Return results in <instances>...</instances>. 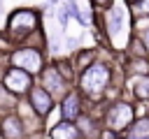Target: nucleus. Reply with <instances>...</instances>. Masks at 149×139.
Wrapping results in <instances>:
<instances>
[{"mask_svg": "<svg viewBox=\"0 0 149 139\" xmlns=\"http://www.w3.org/2000/svg\"><path fill=\"white\" fill-rule=\"evenodd\" d=\"M74 88L84 95L88 109H100L109 97V90H119V83L114 81V72H112V65L107 60H95L91 63L88 67H84L79 74H77V81H74Z\"/></svg>", "mask_w": 149, "mask_h": 139, "instance_id": "nucleus-1", "label": "nucleus"}, {"mask_svg": "<svg viewBox=\"0 0 149 139\" xmlns=\"http://www.w3.org/2000/svg\"><path fill=\"white\" fill-rule=\"evenodd\" d=\"M98 12V9H95ZM100 19H102V30H105V39L109 44L112 51H123L130 46L133 42V9L126 0H114L107 9H100Z\"/></svg>", "mask_w": 149, "mask_h": 139, "instance_id": "nucleus-2", "label": "nucleus"}, {"mask_svg": "<svg viewBox=\"0 0 149 139\" xmlns=\"http://www.w3.org/2000/svg\"><path fill=\"white\" fill-rule=\"evenodd\" d=\"M44 35L40 28V12L33 7H19L7 16L5 23V39L12 46H21V44H30L33 37Z\"/></svg>", "mask_w": 149, "mask_h": 139, "instance_id": "nucleus-3", "label": "nucleus"}, {"mask_svg": "<svg viewBox=\"0 0 149 139\" xmlns=\"http://www.w3.org/2000/svg\"><path fill=\"white\" fill-rule=\"evenodd\" d=\"M100 118H102L105 132H109V134H126L128 127L135 123L137 111H135V104L130 100L114 97V100H107L100 107Z\"/></svg>", "mask_w": 149, "mask_h": 139, "instance_id": "nucleus-4", "label": "nucleus"}, {"mask_svg": "<svg viewBox=\"0 0 149 139\" xmlns=\"http://www.w3.org/2000/svg\"><path fill=\"white\" fill-rule=\"evenodd\" d=\"M7 63L12 67H19V70H26L28 74H42V70L47 67L44 65V49L42 46H35V44H21V46H14L9 53H7Z\"/></svg>", "mask_w": 149, "mask_h": 139, "instance_id": "nucleus-5", "label": "nucleus"}, {"mask_svg": "<svg viewBox=\"0 0 149 139\" xmlns=\"http://www.w3.org/2000/svg\"><path fill=\"white\" fill-rule=\"evenodd\" d=\"M37 83H40L42 88H47V93H49L56 102H61V100L74 88V81H70V79L58 70L56 63H47V67L42 70Z\"/></svg>", "mask_w": 149, "mask_h": 139, "instance_id": "nucleus-6", "label": "nucleus"}, {"mask_svg": "<svg viewBox=\"0 0 149 139\" xmlns=\"http://www.w3.org/2000/svg\"><path fill=\"white\" fill-rule=\"evenodd\" d=\"M0 81L5 83V88L7 90H12L16 97H26L28 93H30V88L37 83V79L33 76V74H28L26 70H19V67H12V65H7V70L0 74Z\"/></svg>", "mask_w": 149, "mask_h": 139, "instance_id": "nucleus-7", "label": "nucleus"}, {"mask_svg": "<svg viewBox=\"0 0 149 139\" xmlns=\"http://www.w3.org/2000/svg\"><path fill=\"white\" fill-rule=\"evenodd\" d=\"M0 139H33L26 130L23 118L16 111L0 114Z\"/></svg>", "mask_w": 149, "mask_h": 139, "instance_id": "nucleus-8", "label": "nucleus"}, {"mask_svg": "<svg viewBox=\"0 0 149 139\" xmlns=\"http://www.w3.org/2000/svg\"><path fill=\"white\" fill-rule=\"evenodd\" d=\"M26 100H28V104L33 107V111L40 116V118H44L47 120V116L54 111V107H56V100L47 93V88H42L40 83H35L33 88H30V93L26 95Z\"/></svg>", "mask_w": 149, "mask_h": 139, "instance_id": "nucleus-9", "label": "nucleus"}, {"mask_svg": "<svg viewBox=\"0 0 149 139\" xmlns=\"http://www.w3.org/2000/svg\"><path fill=\"white\" fill-rule=\"evenodd\" d=\"M86 109H88V104H86L84 95H81L77 88H72V90L61 100V120H72V123H74Z\"/></svg>", "mask_w": 149, "mask_h": 139, "instance_id": "nucleus-10", "label": "nucleus"}, {"mask_svg": "<svg viewBox=\"0 0 149 139\" xmlns=\"http://www.w3.org/2000/svg\"><path fill=\"white\" fill-rule=\"evenodd\" d=\"M47 139H81V132L77 127V123L72 120H58L49 127Z\"/></svg>", "mask_w": 149, "mask_h": 139, "instance_id": "nucleus-11", "label": "nucleus"}, {"mask_svg": "<svg viewBox=\"0 0 149 139\" xmlns=\"http://www.w3.org/2000/svg\"><path fill=\"white\" fill-rule=\"evenodd\" d=\"M123 74L128 79H133V76H149V58H128L126 56Z\"/></svg>", "mask_w": 149, "mask_h": 139, "instance_id": "nucleus-12", "label": "nucleus"}, {"mask_svg": "<svg viewBox=\"0 0 149 139\" xmlns=\"http://www.w3.org/2000/svg\"><path fill=\"white\" fill-rule=\"evenodd\" d=\"M128 88L135 102H149V76H133L128 79Z\"/></svg>", "mask_w": 149, "mask_h": 139, "instance_id": "nucleus-13", "label": "nucleus"}, {"mask_svg": "<svg viewBox=\"0 0 149 139\" xmlns=\"http://www.w3.org/2000/svg\"><path fill=\"white\" fill-rule=\"evenodd\" d=\"M19 102H21V97H16L12 90H7L5 83L0 81V114L16 111V109H19Z\"/></svg>", "mask_w": 149, "mask_h": 139, "instance_id": "nucleus-14", "label": "nucleus"}, {"mask_svg": "<svg viewBox=\"0 0 149 139\" xmlns=\"http://www.w3.org/2000/svg\"><path fill=\"white\" fill-rule=\"evenodd\" d=\"M126 134L133 139H149V116H137Z\"/></svg>", "mask_w": 149, "mask_h": 139, "instance_id": "nucleus-15", "label": "nucleus"}, {"mask_svg": "<svg viewBox=\"0 0 149 139\" xmlns=\"http://www.w3.org/2000/svg\"><path fill=\"white\" fill-rule=\"evenodd\" d=\"M56 19H58V25L65 30V28H68V23H70V19H72V14H70V9H68V5H65V2L56 7Z\"/></svg>", "mask_w": 149, "mask_h": 139, "instance_id": "nucleus-16", "label": "nucleus"}, {"mask_svg": "<svg viewBox=\"0 0 149 139\" xmlns=\"http://www.w3.org/2000/svg\"><path fill=\"white\" fill-rule=\"evenodd\" d=\"M112 2H114V0H91V7L100 12V9H107V7L112 5Z\"/></svg>", "mask_w": 149, "mask_h": 139, "instance_id": "nucleus-17", "label": "nucleus"}, {"mask_svg": "<svg viewBox=\"0 0 149 139\" xmlns=\"http://www.w3.org/2000/svg\"><path fill=\"white\" fill-rule=\"evenodd\" d=\"M137 37H140V42H142V44H144V49H147V51H149V28H147V30H142V32H140V35H137Z\"/></svg>", "mask_w": 149, "mask_h": 139, "instance_id": "nucleus-18", "label": "nucleus"}, {"mask_svg": "<svg viewBox=\"0 0 149 139\" xmlns=\"http://www.w3.org/2000/svg\"><path fill=\"white\" fill-rule=\"evenodd\" d=\"M126 2H128V5H135V2H140V0H126Z\"/></svg>", "mask_w": 149, "mask_h": 139, "instance_id": "nucleus-19", "label": "nucleus"}, {"mask_svg": "<svg viewBox=\"0 0 149 139\" xmlns=\"http://www.w3.org/2000/svg\"><path fill=\"white\" fill-rule=\"evenodd\" d=\"M0 5H2V0H0Z\"/></svg>", "mask_w": 149, "mask_h": 139, "instance_id": "nucleus-20", "label": "nucleus"}, {"mask_svg": "<svg viewBox=\"0 0 149 139\" xmlns=\"http://www.w3.org/2000/svg\"><path fill=\"white\" fill-rule=\"evenodd\" d=\"M79 2H81V0H79Z\"/></svg>", "mask_w": 149, "mask_h": 139, "instance_id": "nucleus-21", "label": "nucleus"}]
</instances>
